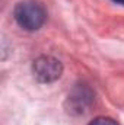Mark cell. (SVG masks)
<instances>
[{
    "label": "cell",
    "instance_id": "6da1fadb",
    "mask_svg": "<svg viewBox=\"0 0 124 125\" xmlns=\"http://www.w3.org/2000/svg\"><path fill=\"white\" fill-rule=\"evenodd\" d=\"M16 23L25 31H38L47 19V12L39 1L24 0L16 4L13 10Z\"/></svg>",
    "mask_w": 124,
    "mask_h": 125
},
{
    "label": "cell",
    "instance_id": "3957f363",
    "mask_svg": "<svg viewBox=\"0 0 124 125\" xmlns=\"http://www.w3.org/2000/svg\"><path fill=\"white\" fill-rule=\"evenodd\" d=\"M92 100L93 93L88 86H77L67 97V111L70 114H83L89 108Z\"/></svg>",
    "mask_w": 124,
    "mask_h": 125
},
{
    "label": "cell",
    "instance_id": "7a4b0ae2",
    "mask_svg": "<svg viewBox=\"0 0 124 125\" xmlns=\"http://www.w3.org/2000/svg\"><path fill=\"white\" fill-rule=\"evenodd\" d=\"M34 76L41 83H53L60 79L63 73V65L54 57L50 55H41L32 64Z\"/></svg>",
    "mask_w": 124,
    "mask_h": 125
},
{
    "label": "cell",
    "instance_id": "277c9868",
    "mask_svg": "<svg viewBox=\"0 0 124 125\" xmlns=\"http://www.w3.org/2000/svg\"><path fill=\"white\" fill-rule=\"evenodd\" d=\"M89 125H118V122L114 121L112 118H108V116H98L93 121H91Z\"/></svg>",
    "mask_w": 124,
    "mask_h": 125
},
{
    "label": "cell",
    "instance_id": "5b68a950",
    "mask_svg": "<svg viewBox=\"0 0 124 125\" xmlns=\"http://www.w3.org/2000/svg\"><path fill=\"white\" fill-rule=\"evenodd\" d=\"M112 1H115V3H118V4H123V6H124V0H112Z\"/></svg>",
    "mask_w": 124,
    "mask_h": 125
}]
</instances>
